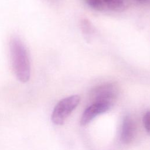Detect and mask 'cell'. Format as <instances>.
Here are the masks:
<instances>
[{"label":"cell","mask_w":150,"mask_h":150,"mask_svg":"<svg viewBox=\"0 0 150 150\" xmlns=\"http://www.w3.org/2000/svg\"><path fill=\"white\" fill-rule=\"evenodd\" d=\"M9 51L13 72L22 83L29 81L30 77V64L26 48L22 40L12 37L9 42Z\"/></svg>","instance_id":"6da1fadb"},{"label":"cell","mask_w":150,"mask_h":150,"mask_svg":"<svg viewBox=\"0 0 150 150\" xmlns=\"http://www.w3.org/2000/svg\"><path fill=\"white\" fill-rule=\"evenodd\" d=\"M143 122L146 132L150 135V111H147L143 117Z\"/></svg>","instance_id":"ba28073f"},{"label":"cell","mask_w":150,"mask_h":150,"mask_svg":"<svg viewBox=\"0 0 150 150\" xmlns=\"http://www.w3.org/2000/svg\"><path fill=\"white\" fill-rule=\"evenodd\" d=\"M103 2L111 9H118L122 7L125 0H103Z\"/></svg>","instance_id":"8992f818"},{"label":"cell","mask_w":150,"mask_h":150,"mask_svg":"<svg viewBox=\"0 0 150 150\" xmlns=\"http://www.w3.org/2000/svg\"><path fill=\"white\" fill-rule=\"evenodd\" d=\"M112 106L101 103H93L83 113L81 120V125H86L93 120L96 116L109 110Z\"/></svg>","instance_id":"277c9868"},{"label":"cell","mask_w":150,"mask_h":150,"mask_svg":"<svg viewBox=\"0 0 150 150\" xmlns=\"http://www.w3.org/2000/svg\"><path fill=\"white\" fill-rule=\"evenodd\" d=\"M118 96L117 87L112 83L105 84L93 88L90 93V98L93 103H101L114 104Z\"/></svg>","instance_id":"3957f363"},{"label":"cell","mask_w":150,"mask_h":150,"mask_svg":"<svg viewBox=\"0 0 150 150\" xmlns=\"http://www.w3.org/2000/svg\"><path fill=\"white\" fill-rule=\"evenodd\" d=\"M138 1H139V2H145V1H148L149 0H137Z\"/></svg>","instance_id":"9c48e42d"},{"label":"cell","mask_w":150,"mask_h":150,"mask_svg":"<svg viewBox=\"0 0 150 150\" xmlns=\"http://www.w3.org/2000/svg\"><path fill=\"white\" fill-rule=\"evenodd\" d=\"M85 2L90 7L96 9H101L104 5L103 0H85Z\"/></svg>","instance_id":"52a82bcc"},{"label":"cell","mask_w":150,"mask_h":150,"mask_svg":"<svg viewBox=\"0 0 150 150\" xmlns=\"http://www.w3.org/2000/svg\"><path fill=\"white\" fill-rule=\"evenodd\" d=\"M135 126L134 121L129 115L125 116L124 118L121 133V139L124 144H129L133 139L135 135Z\"/></svg>","instance_id":"5b68a950"},{"label":"cell","mask_w":150,"mask_h":150,"mask_svg":"<svg viewBox=\"0 0 150 150\" xmlns=\"http://www.w3.org/2000/svg\"><path fill=\"white\" fill-rule=\"evenodd\" d=\"M80 97L73 95L63 98L55 105L51 116L52 122L56 125H62L66 118L79 104Z\"/></svg>","instance_id":"7a4b0ae2"}]
</instances>
